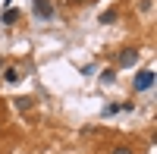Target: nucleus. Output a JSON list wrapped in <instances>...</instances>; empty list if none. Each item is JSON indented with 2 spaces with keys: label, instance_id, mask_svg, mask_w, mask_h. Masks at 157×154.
I'll list each match as a JSON object with an SVG mask.
<instances>
[{
  "label": "nucleus",
  "instance_id": "f257e3e1",
  "mask_svg": "<svg viewBox=\"0 0 157 154\" xmlns=\"http://www.w3.org/2000/svg\"><path fill=\"white\" fill-rule=\"evenodd\" d=\"M151 85H154V72H151V69H141V72L135 75V91H148Z\"/></svg>",
  "mask_w": 157,
  "mask_h": 154
},
{
  "label": "nucleus",
  "instance_id": "f03ea898",
  "mask_svg": "<svg viewBox=\"0 0 157 154\" xmlns=\"http://www.w3.org/2000/svg\"><path fill=\"white\" fill-rule=\"evenodd\" d=\"M135 60H138V50H132V47H126V50H120V57H116V63H120L123 69H129V66H135Z\"/></svg>",
  "mask_w": 157,
  "mask_h": 154
},
{
  "label": "nucleus",
  "instance_id": "7ed1b4c3",
  "mask_svg": "<svg viewBox=\"0 0 157 154\" xmlns=\"http://www.w3.org/2000/svg\"><path fill=\"white\" fill-rule=\"evenodd\" d=\"M35 13H38V19H50V16H54V6H50L47 0H38V3H35Z\"/></svg>",
  "mask_w": 157,
  "mask_h": 154
},
{
  "label": "nucleus",
  "instance_id": "20e7f679",
  "mask_svg": "<svg viewBox=\"0 0 157 154\" xmlns=\"http://www.w3.org/2000/svg\"><path fill=\"white\" fill-rule=\"evenodd\" d=\"M16 19H19V13H16V10H3V25H13Z\"/></svg>",
  "mask_w": 157,
  "mask_h": 154
},
{
  "label": "nucleus",
  "instance_id": "39448f33",
  "mask_svg": "<svg viewBox=\"0 0 157 154\" xmlns=\"http://www.w3.org/2000/svg\"><path fill=\"white\" fill-rule=\"evenodd\" d=\"M3 82H10V85L19 82V72H16V69H3Z\"/></svg>",
  "mask_w": 157,
  "mask_h": 154
},
{
  "label": "nucleus",
  "instance_id": "423d86ee",
  "mask_svg": "<svg viewBox=\"0 0 157 154\" xmlns=\"http://www.w3.org/2000/svg\"><path fill=\"white\" fill-rule=\"evenodd\" d=\"M16 107H19V110H29V107H32V98H19Z\"/></svg>",
  "mask_w": 157,
  "mask_h": 154
},
{
  "label": "nucleus",
  "instance_id": "0eeeda50",
  "mask_svg": "<svg viewBox=\"0 0 157 154\" xmlns=\"http://www.w3.org/2000/svg\"><path fill=\"white\" fill-rule=\"evenodd\" d=\"M113 19H116V13H113V10H110V13H101V22H104V25L113 22Z\"/></svg>",
  "mask_w": 157,
  "mask_h": 154
},
{
  "label": "nucleus",
  "instance_id": "6e6552de",
  "mask_svg": "<svg viewBox=\"0 0 157 154\" xmlns=\"http://www.w3.org/2000/svg\"><path fill=\"white\" fill-rule=\"evenodd\" d=\"M110 154H132L129 148H116V151H110Z\"/></svg>",
  "mask_w": 157,
  "mask_h": 154
},
{
  "label": "nucleus",
  "instance_id": "1a4fd4ad",
  "mask_svg": "<svg viewBox=\"0 0 157 154\" xmlns=\"http://www.w3.org/2000/svg\"><path fill=\"white\" fill-rule=\"evenodd\" d=\"M0 69H3V60H0Z\"/></svg>",
  "mask_w": 157,
  "mask_h": 154
}]
</instances>
